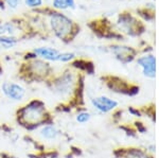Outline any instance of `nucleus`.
I'll use <instances>...</instances> for the list:
<instances>
[{"mask_svg": "<svg viewBox=\"0 0 159 158\" xmlns=\"http://www.w3.org/2000/svg\"><path fill=\"white\" fill-rule=\"evenodd\" d=\"M51 27L58 37L65 38L72 30L71 21L61 14H54L51 17Z\"/></svg>", "mask_w": 159, "mask_h": 158, "instance_id": "1", "label": "nucleus"}, {"mask_svg": "<svg viewBox=\"0 0 159 158\" xmlns=\"http://www.w3.org/2000/svg\"><path fill=\"white\" fill-rule=\"evenodd\" d=\"M91 104L94 109H97V111L102 114L109 113V111H114V109L118 107V105H119L118 101L114 100V99H110L108 97H105V96H100V97H96V98L91 99Z\"/></svg>", "mask_w": 159, "mask_h": 158, "instance_id": "2", "label": "nucleus"}, {"mask_svg": "<svg viewBox=\"0 0 159 158\" xmlns=\"http://www.w3.org/2000/svg\"><path fill=\"white\" fill-rule=\"evenodd\" d=\"M45 116V111L42 106H37L36 104L27 106L22 111V119L25 122L30 124H36L42 121V119Z\"/></svg>", "mask_w": 159, "mask_h": 158, "instance_id": "3", "label": "nucleus"}, {"mask_svg": "<svg viewBox=\"0 0 159 158\" xmlns=\"http://www.w3.org/2000/svg\"><path fill=\"white\" fill-rule=\"evenodd\" d=\"M2 91L10 100L13 101H20L24 99L25 95V89L21 85L16 83H10L4 82L2 84Z\"/></svg>", "mask_w": 159, "mask_h": 158, "instance_id": "4", "label": "nucleus"}, {"mask_svg": "<svg viewBox=\"0 0 159 158\" xmlns=\"http://www.w3.org/2000/svg\"><path fill=\"white\" fill-rule=\"evenodd\" d=\"M138 65L142 68V72L147 78L154 79L156 76V60L153 55L141 56L137 61Z\"/></svg>", "mask_w": 159, "mask_h": 158, "instance_id": "5", "label": "nucleus"}, {"mask_svg": "<svg viewBox=\"0 0 159 158\" xmlns=\"http://www.w3.org/2000/svg\"><path fill=\"white\" fill-rule=\"evenodd\" d=\"M74 86V78L72 74L68 73L61 76V79L56 83V93L61 96H66L72 91Z\"/></svg>", "mask_w": 159, "mask_h": 158, "instance_id": "6", "label": "nucleus"}, {"mask_svg": "<svg viewBox=\"0 0 159 158\" xmlns=\"http://www.w3.org/2000/svg\"><path fill=\"white\" fill-rule=\"evenodd\" d=\"M35 54L39 55L45 60L48 61H58L60 58V54L57 50L53 49V48H48V47H43V48H37L34 50Z\"/></svg>", "mask_w": 159, "mask_h": 158, "instance_id": "7", "label": "nucleus"}, {"mask_svg": "<svg viewBox=\"0 0 159 158\" xmlns=\"http://www.w3.org/2000/svg\"><path fill=\"white\" fill-rule=\"evenodd\" d=\"M123 158H154L151 153L147 150L138 149V147H130L124 151L122 155Z\"/></svg>", "mask_w": 159, "mask_h": 158, "instance_id": "8", "label": "nucleus"}, {"mask_svg": "<svg viewBox=\"0 0 159 158\" xmlns=\"http://www.w3.org/2000/svg\"><path fill=\"white\" fill-rule=\"evenodd\" d=\"M115 54L122 62H129L134 58L135 52L127 47H116L115 48Z\"/></svg>", "mask_w": 159, "mask_h": 158, "instance_id": "9", "label": "nucleus"}, {"mask_svg": "<svg viewBox=\"0 0 159 158\" xmlns=\"http://www.w3.org/2000/svg\"><path fill=\"white\" fill-rule=\"evenodd\" d=\"M39 134L43 139L53 140V139H56V137L58 136L60 132H58V129H56L54 125H46L42 127Z\"/></svg>", "mask_w": 159, "mask_h": 158, "instance_id": "10", "label": "nucleus"}, {"mask_svg": "<svg viewBox=\"0 0 159 158\" xmlns=\"http://www.w3.org/2000/svg\"><path fill=\"white\" fill-rule=\"evenodd\" d=\"M16 31H17L16 28L12 24H4V25H0V34H1L2 36H7V37L14 36Z\"/></svg>", "mask_w": 159, "mask_h": 158, "instance_id": "11", "label": "nucleus"}, {"mask_svg": "<svg viewBox=\"0 0 159 158\" xmlns=\"http://www.w3.org/2000/svg\"><path fill=\"white\" fill-rule=\"evenodd\" d=\"M53 6L56 9H68L74 7V0H54Z\"/></svg>", "mask_w": 159, "mask_h": 158, "instance_id": "12", "label": "nucleus"}, {"mask_svg": "<svg viewBox=\"0 0 159 158\" xmlns=\"http://www.w3.org/2000/svg\"><path fill=\"white\" fill-rule=\"evenodd\" d=\"M90 119H91V114L88 113V111H81L75 117V120L79 123H86V122L90 121Z\"/></svg>", "mask_w": 159, "mask_h": 158, "instance_id": "13", "label": "nucleus"}, {"mask_svg": "<svg viewBox=\"0 0 159 158\" xmlns=\"http://www.w3.org/2000/svg\"><path fill=\"white\" fill-rule=\"evenodd\" d=\"M0 43H1L2 45L7 46V47H9V46H12L15 45V43H16V40H15V38H11V37H7V36H2L0 37Z\"/></svg>", "mask_w": 159, "mask_h": 158, "instance_id": "14", "label": "nucleus"}, {"mask_svg": "<svg viewBox=\"0 0 159 158\" xmlns=\"http://www.w3.org/2000/svg\"><path fill=\"white\" fill-rule=\"evenodd\" d=\"M73 57H74L73 53H61L58 61H60V62H68V61L72 60Z\"/></svg>", "mask_w": 159, "mask_h": 158, "instance_id": "15", "label": "nucleus"}, {"mask_svg": "<svg viewBox=\"0 0 159 158\" xmlns=\"http://www.w3.org/2000/svg\"><path fill=\"white\" fill-rule=\"evenodd\" d=\"M25 3L29 7H38L42 4V0H25Z\"/></svg>", "mask_w": 159, "mask_h": 158, "instance_id": "16", "label": "nucleus"}, {"mask_svg": "<svg viewBox=\"0 0 159 158\" xmlns=\"http://www.w3.org/2000/svg\"><path fill=\"white\" fill-rule=\"evenodd\" d=\"M6 1L10 7H13V9H15V7L18 6V3H19V0H6Z\"/></svg>", "mask_w": 159, "mask_h": 158, "instance_id": "17", "label": "nucleus"}]
</instances>
